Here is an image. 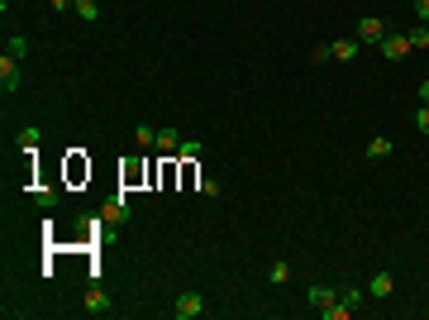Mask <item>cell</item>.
Masks as SVG:
<instances>
[{
	"label": "cell",
	"mask_w": 429,
	"mask_h": 320,
	"mask_svg": "<svg viewBox=\"0 0 429 320\" xmlns=\"http://www.w3.org/2000/svg\"><path fill=\"white\" fill-rule=\"evenodd\" d=\"M172 316H177V320H196V316H205V296H201V292H182L177 301H172Z\"/></svg>",
	"instance_id": "1"
},
{
	"label": "cell",
	"mask_w": 429,
	"mask_h": 320,
	"mask_svg": "<svg viewBox=\"0 0 429 320\" xmlns=\"http://www.w3.org/2000/svg\"><path fill=\"white\" fill-rule=\"evenodd\" d=\"M20 81H24V72H20V57L5 53V57H0V91H5V96H15V91H20Z\"/></svg>",
	"instance_id": "2"
},
{
	"label": "cell",
	"mask_w": 429,
	"mask_h": 320,
	"mask_svg": "<svg viewBox=\"0 0 429 320\" xmlns=\"http://www.w3.org/2000/svg\"><path fill=\"white\" fill-rule=\"evenodd\" d=\"M377 48H381V57H386V62H401V57L415 53V48H410V39H405V34H391V29H386V39H381Z\"/></svg>",
	"instance_id": "3"
},
{
	"label": "cell",
	"mask_w": 429,
	"mask_h": 320,
	"mask_svg": "<svg viewBox=\"0 0 429 320\" xmlns=\"http://www.w3.org/2000/svg\"><path fill=\"white\" fill-rule=\"evenodd\" d=\"M381 39H386V25H381V20H377V15H363V20H358V43H381Z\"/></svg>",
	"instance_id": "4"
},
{
	"label": "cell",
	"mask_w": 429,
	"mask_h": 320,
	"mask_svg": "<svg viewBox=\"0 0 429 320\" xmlns=\"http://www.w3.org/2000/svg\"><path fill=\"white\" fill-rule=\"evenodd\" d=\"M153 148H158L162 158H177V148H182V130L162 125V130H158V139H153Z\"/></svg>",
	"instance_id": "5"
},
{
	"label": "cell",
	"mask_w": 429,
	"mask_h": 320,
	"mask_svg": "<svg viewBox=\"0 0 429 320\" xmlns=\"http://www.w3.org/2000/svg\"><path fill=\"white\" fill-rule=\"evenodd\" d=\"M358 48H363L358 39H334V43H329V57H334V62H353Z\"/></svg>",
	"instance_id": "6"
},
{
	"label": "cell",
	"mask_w": 429,
	"mask_h": 320,
	"mask_svg": "<svg viewBox=\"0 0 429 320\" xmlns=\"http://www.w3.org/2000/svg\"><path fill=\"white\" fill-rule=\"evenodd\" d=\"M305 301H310L315 311H324V306H334V301H339V292H334V287H324V282H315V287L305 292Z\"/></svg>",
	"instance_id": "7"
},
{
	"label": "cell",
	"mask_w": 429,
	"mask_h": 320,
	"mask_svg": "<svg viewBox=\"0 0 429 320\" xmlns=\"http://www.w3.org/2000/svg\"><path fill=\"white\" fill-rule=\"evenodd\" d=\"M110 311V296L101 292V287H91V292H86V316H106Z\"/></svg>",
	"instance_id": "8"
},
{
	"label": "cell",
	"mask_w": 429,
	"mask_h": 320,
	"mask_svg": "<svg viewBox=\"0 0 429 320\" xmlns=\"http://www.w3.org/2000/svg\"><path fill=\"white\" fill-rule=\"evenodd\" d=\"M38 139H43V134H38V125H24L15 144H20V153H38Z\"/></svg>",
	"instance_id": "9"
},
{
	"label": "cell",
	"mask_w": 429,
	"mask_h": 320,
	"mask_svg": "<svg viewBox=\"0 0 429 320\" xmlns=\"http://www.w3.org/2000/svg\"><path fill=\"white\" fill-rule=\"evenodd\" d=\"M363 153H368L372 162H381L386 153H391V139H386V134H377V139H368V148H363Z\"/></svg>",
	"instance_id": "10"
},
{
	"label": "cell",
	"mask_w": 429,
	"mask_h": 320,
	"mask_svg": "<svg viewBox=\"0 0 429 320\" xmlns=\"http://www.w3.org/2000/svg\"><path fill=\"white\" fill-rule=\"evenodd\" d=\"M101 220H110V225H115V220H129V201H124V191H119V196L106 206V215H101Z\"/></svg>",
	"instance_id": "11"
},
{
	"label": "cell",
	"mask_w": 429,
	"mask_h": 320,
	"mask_svg": "<svg viewBox=\"0 0 429 320\" xmlns=\"http://www.w3.org/2000/svg\"><path fill=\"white\" fill-rule=\"evenodd\" d=\"M368 296H391V272H377L368 282Z\"/></svg>",
	"instance_id": "12"
},
{
	"label": "cell",
	"mask_w": 429,
	"mask_h": 320,
	"mask_svg": "<svg viewBox=\"0 0 429 320\" xmlns=\"http://www.w3.org/2000/svg\"><path fill=\"white\" fill-rule=\"evenodd\" d=\"M34 201H38L43 211H53L57 201H62V191H53V187H38V191H34Z\"/></svg>",
	"instance_id": "13"
},
{
	"label": "cell",
	"mask_w": 429,
	"mask_h": 320,
	"mask_svg": "<svg viewBox=\"0 0 429 320\" xmlns=\"http://www.w3.org/2000/svg\"><path fill=\"white\" fill-rule=\"evenodd\" d=\"M339 301H344L349 311H358V306H363V287H339Z\"/></svg>",
	"instance_id": "14"
},
{
	"label": "cell",
	"mask_w": 429,
	"mask_h": 320,
	"mask_svg": "<svg viewBox=\"0 0 429 320\" xmlns=\"http://www.w3.org/2000/svg\"><path fill=\"white\" fill-rule=\"evenodd\" d=\"M286 277H291V267H286V263H272L268 267V282H272V287H286Z\"/></svg>",
	"instance_id": "15"
},
{
	"label": "cell",
	"mask_w": 429,
	"mask_h": 320,
	"mask_svg": "<svg viewBox=\"0 0 429 320\" xmlns=\"http://www.w3.org/2000/svg\"><path fill=\"white\" fill-rule=\"evenodd\" d=\"M153 139H158V130H153V125H138V130H134V144H138V148H153Z\"/></svg>",
	"instance_id": "16"
},
{
	"label": "cell",
	"mask_w": 429,
	"mask_h": 320,
	"mask_svg": "<svg viewBox=\"0 0 429 320\" xmlns=\"http://www.w3.org/2000/svg\"><path fill=\"white\" fill-rule=\"evenodd\" d=\"M405 39H410V48H429V25H415Z\"/></svg>",
	"instance_id": "17"
},
{
	"label": "cell",
	"mask_w": 429,
	"mask_h": 320,
	"mask_svg": "<svg viewBox=\"0 0 429 320\" xmlns=\"http://www.w3.org/2000/svg\"><path fill=\"white\" fill-rule=\"evenodd\" d=\"M320 316H324V320H349L353 311H349V306H344V301H334V306H324Z\"/></svg>",
	"instance_id": "18"
},
{
	"label": "cell",
	"mask_w": 429,
	"mask_h": 320,
	"mask_svg": "<svg viewBox=\"0 0 429 320\" xmlns=\"http://www.w3.org/2000/svg\"><path fill=\"white\" fill-rule=\"evenodd\" d=\"M177 158H182V162H196V158H201V144H191V139H182V148H177Z\"/></svg>",
	"instance_id": "19"
},
{
	"label": "cell",
	"mask_w": 429,
	"mask_h": 320,
	"mask_svg": "<svg viewBox=\"0 0 429 320\" xmlns=\"http://www.w3.org/2000/svg\"><path fill=\"white\" fill-rule=\"evenodd\" d=\"M77 15L91 25V20H101V10H96V0H77Z\"/></svg>",
	"instance_id": "20"
},
{
	"label": "cell",
	"mask_w": 429,
	"mask_h": 320,
	"mask_svg": "<svg viewBox=\"0 0 429 320\" xmlns=\"http://www.w3.org/2000/svg\"><path fill=\"white\" fill-rule=\"evenodd\" d=\"M196 187H201V196H219V182H214V177H201Z\"/></svg>",
	"instance_id": "21"
},
{
	"label": "cell",
	"mask_w": 429,
	"mask_h": 320,
	"mask_svg": "<svg viewBox=\"0 0 429 320\" xmlns=\"http://www.w3.org/2000/svg\"><path fill=\"white\" fill-rule=\"evenodd\" d=\"M415 130H420V134H429V106H420V110H415Z\"/></svg>",
	"instance_id": "22"
},
{
	"label": "cell",
	"mask_w": 429,
	"mask_h": 320,
	"mask_svg": "<svg viewBox=\"0 0 429 320\" xmlns=\"http://www.w3.org/2000/svg\"><path fill=\"white\" fill-rule=\"evenodd\" d=\"M415 15H420V25H429V0H415Z\"/></svg>",
	"instance_id": "23"
},
{
	"label": "cell",
	"mask_w": 429,
	"mask_h": 320,
	"mask_svg": "<svg viewBox=\"0 0 429 320\" xmlns=\"http://www.w3.org/2000/svg\"><path fill=\"white\" fill-rule=\"evenodd\" d=\"M420 106H429V77L420 81Z\"/></svg>",
	"instance_id": "24"
}]
</instances>
